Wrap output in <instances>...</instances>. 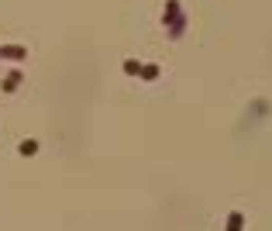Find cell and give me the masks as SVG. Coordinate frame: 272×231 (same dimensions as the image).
<instances>
[{"label": "cell", "instance_id": "obj_5", "mask_svg": "<svg viewBox=\"0 0 272 231\" xmlns=\"http://www.w3.org/2000/svg\"><path fill=\"white\" fill-rule=\"evenodd\" d=\"M141 80H159V66L155 62H141V73H138Z\"/></svg>", "mask_w": 272, "mask_h": 231}, {"label": "cell", "instance_id": "obj_4", "mask_svg": "<svg viewBox=\"0 0 272 231\" xmlns=\"http://www.w3.org/2000/svg\"><path fill=\"white\" fill-rule=\"evenodd\" d=\"M245 228V214L241 210H231V218H227V231H241Z\"/></svg>", "mask_w": 272, "mask_h": 231}, {"label": "cell", "instance_id": "obj_1", "mask_svg": "<svg viewBox=\"0 0 272 231\" xmlns=\"http://www.w3.org/2000/svg\"><path fill=\"white\" fill-rule=\"evenodd\" d=\"M162 21L169 24V35L179 38L183 28H186V14L179 11V0H166V14H162Z\"/></svg>", "mask_w": 272, "mask_h": 231}, {"label": "cell", "instance_id": "obj_6", "mask_svg": "<svg viewBox=\"0 0 272 231\" xmlns=\"http://www.w3.org/2000/svg\"><path fill=\"white\" fill-rule=\"evenodd\" d=\"M17 152H21V155H34V152H38V141H34V138H24L21 145H17Z\"/></svg>", "mask_w": 272, "mask_h": 231}, {"label": "cell", "instance_id": "obj_3", "mask_svg": "<svg viewBox=\"0 0 272 231\" xmlns=\"http://www.w3.org/2000/svg\"><path fill=\"white\" fill-rule=\"evenodd\" d=\"M21 80H24V73L21 69H11V73H7V80H4V93H14L17 86H21Z\"/></svg>", "mask_w": 272, "mask_h": 231}, {"label": "cell", "instance_id": "obj_7", "mask_svg": "<svg viewBox=\"0 0 272 231\" xmlns=\"http://www.w3.org/2000/svg\"><path fill=\"white\" fill-rule=\"evenodd\" d=\"M124 73L128 76H138V73H141V62H138V59H124Z\"/></svg>", "mask_w": 272, "mask_h": 231}, {"label": "cell", "instance_id": "obj_2", "mask_svg": "<svg viewBox=\"0 0 272 231\" xmlns=\"http://www.w3.org/2000/svg\"><path fill=\"white\" fill-rule=\"evenodd\" d=\"M0 59H11V62H24V59H28V48H21V45H0Z\"/></svg>", "mask_w": 272, "mask_h": 231}]
</instances>
